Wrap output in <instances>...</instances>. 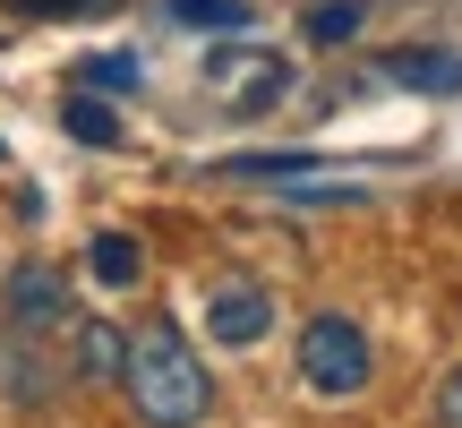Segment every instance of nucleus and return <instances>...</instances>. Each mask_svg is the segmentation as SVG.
Listing matches in <instances>:
<instances>
[{"mask_svg": "<svg viewBox=\"0 0 462 428\" xmlns=\"http://www.w3.org/2000/svg\"><path fill=\"white\" fill-rule=\"evenodd\" d=\"M120 386H129L137 420L146 428H198L206 412H215V377H206V360L189 351L180 326H137L129 334V368H120Z\"/></svg>", "mask_w": 462, "mask_h": 428, "instance_id": "obj_1", "label": "nucleus"}, {"mask_svg": "<svg viewBox=\"0 0 462 428\" xmlns=\"http://www.w3.org/2000/svg\"><path fill=\"white\" fill-rule=\"evenodd\" d=\"M163 17L206 26V34H240V26H248V0H163Z\"/></svg>", "mask_w": 462, "mask_h": 428, "instance_id": "obj_11", "label": "nucleus"}, {"mask_svg": "<svg viewBox=\"0 0 462 428\" xmlns=\"http://www.w3.org/2000/svg\"><path fill=\"white\" fill-rule=\"evenodd\" d=\"M17 17H78V9H103V0H9Z\"/></svg>", "mask_w": 462, "mask_h": 428, "instance_id": "obj_14", "label": "nucleus"}, {"mask_svg": "<svg viewBox=\"0 0 462 428\" xmlns=\"http://www.w3.org/2000/svg\"><path fill=\"white\" fill-rule=\"evenodd\" d=\"M385 86H420V95H462V51H385Z\"/></svg>", "mask_w": 462, "mask_h": 428, "instance_id": "obj_6", "label": "nucleus"}, {"mask_svg": "<svg viewBox=\"0 0 462 428\" xmlns=\"http://www.w3.org/2000/svg\"><path fill=\"white\" fill-rule=\"evenodd\" d=\"M206 334H215L223 351H248L274 334V300H265V283H215V300H206Z\"/></svg>", "mask_w": 462, "mask_h": 428, "instance_id": "obj_4", "label": "nucleus"}, {"mask_svg": "<svg viewBox=\"0 0 462 428\" xmlns=\"http://www.w3.org/2000/svg\"><path fill=\"white\" fill-rule=\"evenodd\" d=\"M78 368L95 386H120V368H129V334H112L103 317H86V326H78Z\"/></svg>", "mask_w": 462, "mask_h": 428, "instance_id": "obj_7", "label": "nucleus"}, {"mask_svg": "<svg viewBox=\"0 0 462 428\" xmlns=\"http://www.w3.org/2000/svg\"><path fill=\"white\" fill-rule=\"evenodd\" d=\"M300 377H309V395L351 403L368 386V334L351 317H309L300 326Z\"/></svg>", "mask_w": 462, "mask_h": 428, "instance_id": "obj_2", "label": "nucleus"}, {"mask_svg": "<svg viewBox=\"0 0 462 428\" xmlns=\"http://www.w3.org/2000/svg\"><path fill=\"white\" fill-rule=\"evenodd\" d=\"M9 317L26 334H51L69 317V283L51 274V265H17V274H9Z\"/></svg>", "mask_w": 462, "mask_h": 428, "instance_id": "obj_5", "label": "nucleus"}, {"mask_svg": "<svg viewBox=\"0 0 462 428\" xmlns=\"http://www.w3.org/2000/svg\"><path fill=\"white\" fill-rule=\"evenodd\" d=\"M360 17H368V0H317L300 26H309L317 43H351V34H360Z\"/></svg>", "mask_w": 462, "mask_h": 428, "instance_id": "obj_13", "label": "nucleus"}, {"mask_svg": "<svg viewBox=\"0 0 462 428\" xmlns=\"http://www.w3.org/2000/svg\"><path fill=\"white\" fill-rule=\"evenodd\" d=\"M206 86H223L240 112H274L282 95H291V60L265 43H215L206 51Z\"/></svg>", "mask_w": 462, "mask_h": 428, "instance_id": "obj_3", "label": "nucleus"}, {"mask_svg": "<svg viewBox=\"0 0 462 428\" xmlns=\"http://www.w3.org/2000/svg\"><path fill=\"white\" fill-rule=\"evenodd\" d=\"M437 428H462V368L437 386Z\"/></svg>", "mask_w": 462, "mask_h": 428, "instance_id": "obj_15", "label": "nucleus"}, {"mask_svg": "<svg viewBox=\"0 0 462 428\" xmlns=\"http://www.w3.org/2000/svg\"><path fill=\"white\" fill-rule=\"evenodd\" d=\"M86 265H95V283H112V292H129V283L146 274V248H137L129 231H95V248H86Z\"/></svg>", "mask_w": 462, "mask_h": 428, "instance_id": "obj_9", "label": "nucleus"}, {"mask_svg": "<svg viewBox=\"0 0 462 428\" xmlns=\"http://www.w3.org/2000/svg\"><path fill=\"white\" fill-rule=\"evenodd\" d=\"M60 129L78 137V146H120V112H112V103H95V95H78V103H69V112H60Z\"/></svg>", "mask_w": 462, "mask_h": 428, "instance_id": "obj_10", "label": "nucleus"}, {"mask_svg": "<svg viewBox=\"0 0 462 428\" xmlns=\"http://www.w3.org/2000/svg\"><path fill=\"white\" fill-rule=\"evenodd\" d=\"M231 181H257V189H291V181H309V172H334V163H317V154H231Z\"/></svg>", "mask_w": 462, "mask_h": 428, "instance_id": "obj_8", "label": "nucleus"}, {"mask_svg": "<svg viewBox=\"0 0 462 428\" xmlns=\"http://www.w3.org/2000/svg\"><path fill=\"white\" fill-rule=\"evenodd\" d=\"M78 86H86V95H129V86H137V60H129V51H86V60H78Z\"/></svg>", "mask_w": 462, "mask_h": 428, "instance_id": "obj_12", "label": "nucleus"}]
</instances>
